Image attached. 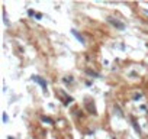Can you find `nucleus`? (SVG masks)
Returning a JSON list of instances; mask_svg holds the SVG:
<instances>
[{
  "label": "nucleus",
  "instance_id": "1",
  "mask_svg": "<svg viewBox=\"0 0 148 139\" xmlns=\"http://www.w3.org/2000/svg\"><path fill=\"white\" fill-rule=\"evenodd\" d=\"M32 80H33V81H36V83H38L39 86H41V87L44 88V90H47V83H45V80H44V78H41L39 75H33V77H32Z\"/></svg>",
  "mask_w": 148,
  "mask_h": 139
},
{
  "label": "nucleus",
  "instance_id": "4",
  "mask_svg": "<svg viewBox=\"0 0 148 139\" xmlns=\"http://www.w3.org/2000/svg\"><path fill=\"white\" fill-rule=\"evenodd\" d=\"M42 120H44V122H48V123H52V120H51V119H48V117H42Z\"/></svg>",
  "mask_w": 148,
  "mask_h": 139
},
{
  "label": "nucleus",
  "instance_id": "5",
  "mask_svg": "<svg viewBox=\"0 0 148 139\" xmlns=\"http://www.w3.org/2000/svg\"><path fill=\"white\" fill-rule=\"evenodd\" d=\"M9 139H13V138H9Z\"/></svg>",
  "mask_w": 148,
  "mask_h": 139
},
{
  "label": "nucleus",
  "instance_id": "2",
  "mask_svg": "<svg viewBox=\"0 0 148 139\" xmlns=\"http://www.w3.org/2000/svg\"><path fill=\"white\" fill-rule=\"evenodd\" d=\"M107 20H109V22H110L112 25L115 26V28H118V29H125V25H123V23H121L119 20H116V19H113V18H109Z\"/></svg>",
  "mask_w": 148,
  "mask_h": 139
},
{
  "label": "nucleus",
  "instance_id": "3",
  "mask_svg": "<svg viewBox=\"0 0 148 139\" xmlns=\"http://www.w3.org/2000/svg\"><path fill=\"white\" fill-rule=\"evenodd\" d=\"M73 33H74V36L77 38V39L80 41V42H82V44H84V39H83V36H80V35H78V33L76 32V30H73Z\"/></svg>",
  "mask_w": 148,
  "mask_h": 139
}]
</instances>
